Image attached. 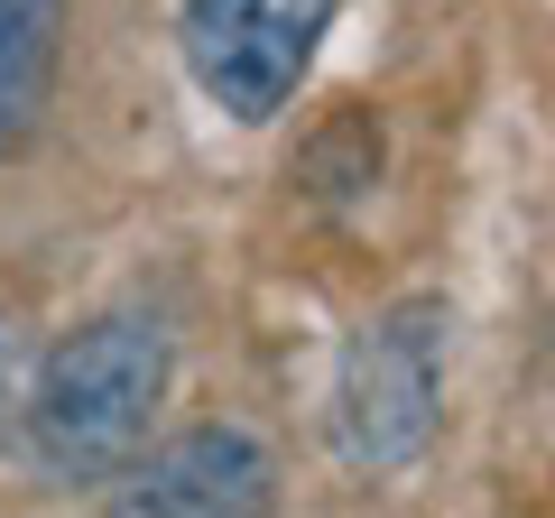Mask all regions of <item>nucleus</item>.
<instances>
[{
    "label": "nucleus",
    "instance_id": "obj_1",
    "mask_svg": "<svg viewBox=\"0 0 555 518\" xmlns=\"http://www.w3.org/2000/svg\"><path fill=\"white\" fill-rule=\"evenodd\" d=\"M167 371H177V342L149 306H112V315L75 324L28 379V407H20L28 463L47 481L130 472L139 444H149V417L167 399Z\"/></svg>",
    "mask_w": 555,
    "mask_h": 518
},
{
    "label": "nucleus",
    "instance_id": "obj_2",
    "mask_svg": "<svg viewBox=\"0 0 555 518\" xmlns=\"http://www.w3.org/2000/svg\"><path fill=\"white\" fill-rule=\"evenodd\" d=\"M444 407V306L436 297H398L389 315H371L343 352L334 379V444L361 472H398L426 454Z\"/></svg>",
    "mask_w": 555,
    "mask_h": 518
},
{
    "label": "nucleus",
    "instance_id": "obj_3",
    "mask_svg": "<svg viewBox=\"0 0 555 518\" xmlns=\"http://www.w3.org/2000/svg\"><path fill=\"white\" fill-rule=\"evenodd\" d=\"M343 0H185L177 10V47L185 75L204 83V102L232 120H278L297 102L306 65H315L324 28Z\"/></svg>",
    "mask_w": 555,
    "mask_h": 518
},
{
    "label": "nucleus",
    "instance_id": "obj_4",
    "mask_svg": "<svg viewBox=\"0 0 555 518\" xmlns=\"http://www.w3.org/2000/svg\"><path fill=\"white\" fill-rule=\"evenodd\" d=\"M269 444L241 426H195L167 436L158 454H139L112 472V509L102 518H269Z\"/></svg>",
    "mask_w": 555,
    "mask_h": 518
},
{
    "label": "nucleus",
    "instance_id": "obj_5",
    "mask_svg": "<svg viewBox=\"0 0 555 518\" xmlns=\"http://www.w3.org/2000/svg\"><path fill=\"white\" fill-rule=\"evenodd\" d=\"M56 47H65V0H0V158L28 148L47 93H56Z\"/></svg>",
    "mask_w": 555,
    "mask_h": 518
}]
</instances>
